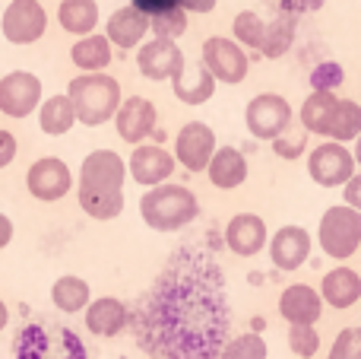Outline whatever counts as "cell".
<instances>
[{"label": "cell", "mask_w": 361, "mask_h": 359, "mask_svg": "<svg viewBox=\"0 0 361 359\" xmlns=\"http://www.w3.org/2000/svg\"><path fill=\"white\" fill-rule=\"evenodd\" d=\"M178 254L133 315V337L159 359H219L228 341V302L216 267Z\"/></svg>", "instance_id": "obj_1"}, {"label": "cell", "mask_w": 361, "mask_h": 359, "mask_svg": "<svg viewBox=\"0 0 361 359\" xmlns=\"http://www.w3.org/2000/svg\"><path fill=\"white\" fill-rule=\"evenodd\" d=\"M326 359H361V328H343Z\"/></svg>", "instance_id": "obj_35"}, {"label": "cell", "mask_w": 361, "mask_h": 359, "mask_svg": "<svg viewBox=\"0 0 361 359\" xmlns=\"http://www.w3.org/2000/svg\"><path fill=\"white\" fill-rule=\"evenodd\" d=\"M111 48L114 45L108 42V35L89 32V35H80V42L70 48V61L82 73H99V70H108V64H111V57H114Z\"/></svg>", "instance_id": "obj_24"}, {"label": "cell", "mask_w": 361, "mask_h": 359, "mask_svg": "<svg viewBox=\"0 0 361 359\" xmlns=\"http://www.w3.org/2000/svg\"><path fill=\"white\" fill-rule=\"evenodd\" d=\"M279 315L288 324H317L324 315V299L314 286L292 283L279 293Z\"/></svg>", "instance_id": "obj_19"}, {"label": "cell", "mask_w": 361, "mask_h": 359, "mask_svg": "<svg viewBox=\"0 0 361 359\" xmlns=\"http://www.w3.org/2000/svg\"><path fill=\"white\" fill-rule=\"evenodd\" d=\"M140 216L152 233H178L200 216V201L184 184H152L140 197Z\"/></svg>", "instance_id": "obj_3"}, {"label": "cell", "mask_w": 361, "mask_h": 359, "mask_svg": "<svg viewBox=\"0 0 361 359\" xmlns=\"http://www.w3.org/2000/svg\"><path fill=\"white\" fill-rule=\"evenodd\" d=\"M6 324H10V309H6V302L0 299V334L6 331Z\"/></svg>", "instance_id": "obj_45"}, {"label": "cell", "mask_w": 361, "mask_h": 359, "mask_svg": "<svg viewBox=\"0 0 361 359\" xmlns=\"http://www.w3.org/2000/svg\"><path fill=\"white\" fill-rule=\"evenodd\" d=\"M149 32L159 38H178L187 32V10L184 6H171V10L152 13L149 16Z\"/></svg>", "instance_id": "obj_33"}, {"label": "cell", "mask_w": 361, "mask_h": 359, "mask_svg": "<svg viewBox=\"0 0 361 359\" xmlns=\"http://www.w3.org/2000/svg\"><path fill=\"white\" fill-rule=\"evenodd\" d=\"M343 194H345V204H349V207L361 210V172H355V175L343 184Z\"/></svg>", "instance_id": "obj_40"}, {"label": "cell", "mask_w": 361, "mask_h": 359, "mask_svg": "<svg viewBox=\"0 0 361 359\" xmlns=\"http://www.w3.org/2000/svg\"><path fill=\"white\" fill-rule=\"evenodd\" d=\"M352 143H355V150H352V156H355V165H361V134L352 140Z\"/></svg>", "instance_id": "obj_46"}, {"label": "cell", "mask_w": 361, "mask_h": 359, "mask_svg": "<svg viewBox=\"0 0 361 359\" xmlns=\"http://www.w3.org/2000/svg\"><path fill=\"white\" fill-rule=\"evenodd\" d=\"M320 299H324L330 309H339V312L358 305L361 302V273L345 264H336L320 280Z\"/></svg>", "instance_id": "obj_20"}, {"label": "cell", "mask_w": 361, "mask_h": 359, "mask_svg": "<svg viewBox=\"0 0 361 359\" xmlns=\"http://www.w3.org/2000/svg\"><path fill=\"white\" fill-rule=\"evenodd\" d=\"M216 153V131L203 121H187L175 137V159L187 172H206Z\"/></svg>", "instance_id": "obj_14"}, {"label": "cell", "mask_w": 361, "mask_h": 359, "mask_svg": "<svg viewBox=\"0 0 361 359\" xmlns=\"http://www.w3.org/2000/svg\"><path fill=\"white\" fill-rule=\"evenodd\" d=\"M187 57L184 51L178 48L175 38H149V42L140 45L137 51V70L152 83H162V80H175V76L184 70Z\"/></svg>", "instance_id": "obj_12"}, {"label": "cell", "mask_w": 361, "mask_h": 359, "mask_svg": "<svg viewBox=\"0 0 361 359\" xmlns=\"http://www.w3.org/2000/svg\"><path fill=\"white\" fill-rule=\"evenodd\" d=\"M267 356H269L267 341H263L260 334H254V331L225 341L222 353H219V359H267Z\"/></svg>", "instance_id": "obj_32"}, {"label": "cell", "mask_w": 361, "mask_h": 359, "mask_svg": "<svg viewBox=\"0 0 361 359\" xmlns=\"http://www.w3.org/2000/svg\"><path fill=\"white\" fill-rule=\"evenodd\" d=\"M317 245L326 258L339 261V264L352 258L361 245V210L349 207V204L326 207L317 226Z\"/></svg>", "instance_id": "obj_5"}, {"label": "cell", "mask_w": 361, "mask_h": 359, "mask_svg": "<svg viewBox=\"0 0 361 359\" xmlns=\"http://www.w3.org/2000/svg\"><path fill=\"white\" fill-rule=\"evenodd\" d=\"M67 95L76 108V121L86 127H99L105 121H111L121 99H124L121 95V83L114 76H108L105 70L73 76L67 86Z\"/></svg>", "instance_id": "obj_4"}, {"label": "cell", "mask_w": 361, "mask_h": 359, "mask_svg": "<svg viewBox=\"0 0 361 359\" xmlns=\"http://www.w3.org/2000/svg\"><path fill=\"white\" fill-rule=\"evenodd\" d=\"M311 83H314V89H330V86H336V83H343V67H339V64H333V61L320 64V67L311 73ZM330 93H333V89H330Z\"/></svg>", "instance_id": "obj_38"}, {"label": "cell", "mask_w": 361, "mask_h": 359, "mask_svg": "<svg viewBox=\"0 0 361 359\" xmlns=\"http://www.w3.org/2000/svg\"><path fill=\"white\" fill-rule=\"evenodd\" d=\"M57 23L70 35H89L99 29V4L95 0H61Z\"/></svg>", "instance_id": "obj_27"}, {"label": "cell", "mask_w": 361, "mask_h": 359, "mask_svg": "<svg viewBox=\"0 0 361 359\" xmlns=\"http://www.w3.org/2000/svg\"><path fill=\"white\" fill-rule=\"evenodd\" d=\"M105 35H108V42L121 51L140 48V45L146 42V35H149V16H146L143 10H137L133 4H127L108 16Z\"/></svg>", "instance_id": "obj_18"}, {"label": "cell", "mask_w": 361, "mask_h": 359, "mask_svg": "<svg viewBox=\"0 0 361 359\" xmlns=\"http://www.w3.org/2000/svg\"><path fill=\"white\" fill-rule=\"evenodd\" d=\"M336 102L339 99L330 93V89H314V93L305 99L301 112H298L301 127H305L307 134H320V137H326V134H330L333 112H336Z\"/></svg>", "instance_id": "obj_26"}, {"label": "cell", "mask_w": 361, "mask_h": 359, "mask_svg": "<svg viewBox=\"0 0 361 359\" xmlns=\"http://www.w3.org/2000/svg\"><path fill=\"white\" fill-rule=\"evenodd\" d=\"M73 124H76V108L67 93L42 99V105H38V127L48 137H63L67 131H73Z\"/></svg>", "instance_id": "obj_25"}, {"label": "cell", "mask_w": 361, "mask_h": 359, "mask_svg": "<svg viewBox=\"0 0 361 359\" xmlns=\"http://www.w3.org/2000/svg\"><path fill=\"white\" fill-rule=\"evenodd\" d=\"M267 239H269V229L263 223V216H257V213H235L228 220V226H225V245L238 258L260 254Z\"/></svg>", "instance_id": "obj_17"}, {"label": "cell", "mask_w": 361, "mask_h": 359, "mask_svg": "<svg viewBox=\"0 0 361 359\" xmlns=\"http://www.w3.org/2000/svg\"><path fill=\"white\" fill-rule=\"evenodd\" d=\"M82 312H86V331L95 337H118L130 324V309L114 296L92 299Z\"/></svg>", "instance_id": "obj_21"}, {"label": "cell", "mask_w": 361, "mask_h": 359, "mask_svg": "<svg viewBox=\"0 0 361 359\" xmlns=\"http://www.w3.org/2000/svg\"><path fill=\"white\" fill-rule=\"evenodd\" d=\"M16 153H19L16 137H13L10 131H0V169H6V165L16 159Z\"/></svg>", "instance_id": "obj_39"}, {"label": "cell", "mask_w": 361, "mask_h": 359, "mask_svg": "<svg viewBox=\"0 0 361 359\" xmlns=\"http://www.w3.org/2000/svg\"><path fill=\"white\" fill-rule=\"evenodd\" d=\"M292 42H295V13L286 10L279 19L267 23V35H263V45L257 51L263 57H282L292 48Z\"/></svg>", "instance_id": "obj_29"}, {"label": "cell", "mask_w": 361, "mask_h": 359, "mask_svg": "<svg viewBox=\"0 0 361 359\" xmlns=\"http://www.w3.org/2000/svg\"><path fill=\"white\" fill-rule=\"evenodd\" d=\"M156 121H159V112L149 99L143 95H130V99H121L118 112H114V127H118V137L124 143L137 146L143 143L146 137L156 134Z\"/></svg>", "instance_id": "obj_15"}, {"label": "cell", "mask_w": 361, "mask_h": 359, "mask_svg": "<svg viewBox=\"0 0 361 359\" xmlns=\"http://www.w3.org/2000/svg\"><path fill=\"white\" fill-rule=\"evenodd\" d=\"M273 150H276V156H282V159H295V156H301V153L307 150V131H282L279 137L273 140Z\"/></svg>", "instance_id": "obj_37"}, {"label": "cell", "mask_w": 361, "mask_h": 359, "mask_svg": "<svg viewBox=\"0 0 361 359\" xmlns=\"http://www.w3.org/2000/svg\"><path fill=\"white\" fill-rule=\"evenodd\" d=\"M361 134V105L352 99H339L336 102V112H333L330 121V140H339V143H352Z\"/></svg>", "instance_id": "obj_30"}, {"label": "cell", "mask_w": 361, "mask_h": 359, "mask_svg": "<svg viewBox=\"0 0 361 359\" xmlns=\"http://www.w3.org/2000/svg\"><path fill=\"white\" fill-rule=\"evenodd\" d=\"M358 305H361V302H358ZM358 312H361V309H358Z\"/></svg>", "instance_id": "obj_48"}, {"label": "cell", "mask_w": 361, "mask_h": 359, "mask_svg": "<svg viewBox=\"0 0 361 359\" xmlns=\"http://www.w3.org/2000/svg\"><path fill=\"white\" fill-rule=\"evenodd\" d=\"M0 32L10 45H35L48 32V13L38 0H10L0 19Z\"/></svg>", "instance_id": "obj_10"}, {"label": "cell", "mask_w": 361, "mask_h": 359, "mask_svg": "<svg viewBox=\"0 0 361 359\" xmlns=\"http://www.w3.org/2000/svg\"><path fill=\"white\" fill-rule=\"evenodd\" d=\"M231 32H235V42L241 45V48L257 51L263 45V35H267V23H263L254 10H241L235 16V23H231Z\"/></svg>", "instance_id": "obj_31"}, {"label": "cell", "mask_w": 361, "mask_h": 359, "mask_svg": "<svg viewBox=\"0 0 361 359\" xmlns=\"http://www.w3.org/2000/svg\"><path fill=\"white\" fill-rule=\"evenodd\" d=\"M326 0H286V10H292L295 16L298 13H307V10H320Z\"/></svg>", "instance_id": "obj_42"}, {"label": "cell", "mask_w": 361, "mask_h": 359, "mask_svg": "<svg viewBox=\"0 0 361 359\" xmlns=\"http://www.w3.org/2000/svg\"><path fill=\"white\" fill-rule=\"evenodd\" d=\"M175 165H178L175 153H169L162 143H146L143 140V143L133 146L130 159H127V175L137 184H143V188H152V184L169 182Z\"/></svg>", "instance_id": "obj_13"}, {"label": "cell", "mask_w": 361, "mask_h": 359, "mask_svg": "<svg viewBox=\"0 0 361 359\" xmlns=\"http://www.w3.org/2000/svg\"><path fill=\"white\" fill-rule=\"evenodd\" d=\"M42 105V80L29 70H10L0 80V114L6 118H29Z\"/></svg>", "instance_id": "obj_11"}, {"label": "cell", "mask_w": 361, "mask_h": 359, "mask_svg": "<svg viewBox=\"0 0 361 359\" xmlns=\"http://www.w3.org/2000/svg\"><path fill=\"white\" fill-rule=\"evenodd\" d=\"M200 61L206 64V70H209L219 83H231V86H235V83H244V76H247V70H250L247 51H244L235 38H225V35L206 38Z\"/></svg>", "instance_id": "obj_8"}, {"label": "cell", "mask_w": 361, "mask_h": 359, "mask_svg": "<svg viewBox=\"0 0 361 359\" xmlns=\"http://www.w3.org/2000/svg\"><path fill=\"white\" fill-rule=\"evenodd\" d=\"M70 188H73V172L57 156L35 159V163L29 165V172H25V191L42 204L61 201V197L70 194Z\"/></svg>", "instance_id": "obj_9"}, {"label": "cell", "mask_w": 361, "mask_h": 359, "mask_svg": "<svg viewBox=\"0 0 361 359\" xmlns=\"http://www.w3.org/2000/svg\"><path fill=\"white\" fill-rule=\"evenodd\" d=\"M288 350L298 359L317 356V350H320L317 328H314V324H292V331H288Z\"/></svg>", "instance_id": "obj_34"}, {"label": "cell", "mask_w": 361, "mask_h": 359, "mask_svg": "<svg viewBox=\"0 0 361 359\" xmlns=\"http://www.w3.org/2000/svg\"><path fill=\"white\" fill-rule=\"evenodd\" d=\"M311 248H314V239L305 226H282L279 233L269 239V261H273L279 271L295 273L307 264Z\"/></svg>", "instance_id": "obj_16"}, {"label": "cell", "mask_w": 361, "mask_h": 359, "mask_svg": "<svg viewBox=\"0 0 361 359\" xmlns=\"http://www.w3.org/2000/svg\"><path fill=\"white\" fill-rule=\"evenodd\" d=\"M206 175H209L212 188L235 191L247 182V159L238 146H216L209 165H206Z\"/></svg>", "instance_id": "obj_22"}, {"label": "cell", "mask_w": 361, "mask_h": 359, "mask_svg": "<svg viewBox=\"0 0 361 359\" xmlns=\"http://www.w3.org/2000/svg\"><path fill=\"white\" fill-rule=\"evenodd\" d=\"M51 302H54V309L67 312V315H76V312H82L92 302V290H89V283L82 277L63 273V277H57L54 286H51Z\"/></svg>", "instance_id": "obj_28"}, {"label": "cell", "mask_w": 361, "mask_h": 359, "mask_svg": "<svg viewBox=\"0 0 361 359\" xmlns=\"http://www.w3.org/2000/svg\"><path fill=\"white\" fill-rule=\"evenodd\" d=\"M124 182L127 163L114 150H92L80 165L76 201L82 213L99 223L118 220L124 213Z\"/></svg>", "instance_id": "obj_2"}, {"label": "cell", "mask_w": 361, "mask_h": 359, "mask_svg": "<svg viewBox=\"0 0 361 359\" xmlns=\"http://www.w3.org/2000/svg\"><path fill=\"white\" fill-rule=\"evenodd\" d=\"M48 353V341L38 328H29V331H19L16 337V359H44Z\"/></svg>", "instance_id": "obj_36"}, {"label": "cell", "mask_w": 361, "mask_h": 359, "mask_svg": "<svg viewBox=\"0 0 361 359\" xmlns=\"http://www.w3.org/2000/svg\"><path fill=\"white\" fill-rule=\"evenodd\" d=\"M137 10H143L146 16L152 13H162V10H171V6H180V0H130Z\"/></svg>", "instance_id": "obj_41"}, {"label": "cell", "mask_w": 361, "mask_h": 359, "mask_svg": "<svg viewBox=\"0 0 361 359\" xmlns=\"http://www.w3.org/2000/svg\"><path fill=\"white\" fill-rule=\"evenodd\" d=\"M13 233H16V226H13V220L6 213H0V248H6L13 242Z\"/></svg>", "instance_id": "obj_44"}, {"label": "cell", "mask_w": 361, "mask_h": 359, "mask_svg": "<svg viewBox=\"0 0 361 359\" xmlns=\"http://www.w3.org/2000/svg\"><path fill=\"white\" fill-rule=\"evenodd\" d=\"M307 156V175L314 178V184L320 188H339L355 175V156L345 143L339 140H326V143L314 146Z\"/></svg>", "instance_id": "obj_7"}, {"label": "cell", "mask_w": 361, "mask_h": 359, "mask_svg": "<svg viewBox=\"0 0 361 359\" xmlns=\"http://www.w3.org/2000/svg\"><path fill=\"white\" fill-rule=\"evenodd\" d=\"M216 76L206 70V64H184V70L171 80V89H175V99L184 102V105H203L216 95Z\"/></svg>", "instance_id": "obj_23"}, {"label": "cell", "mask_w": 361, "mask_h": 359, "mask_svg": "<svg viewBox=\"0 0 361 359\" xmlns=\"http://www.w3.org/2000/svg\"><path fill=\"white\" fill-rule=\"evenodd\" d=\"M216 4L219 0H180V6H184L187 13H212Z\"/></svg>", "instance_id": "obj_43"}, {"label": "cell", "mask_w": 361, "mask_h": 359, "mask_svg": "<svg viewBox=\"0 0 361 359\" xmlns=\"http://www.w3.org/2000/svg\"><path fill=\"white\" fill-rule=\"evenodd\" d=\"M146 359H159V356H146Z\"/></svg>", "instance_id": "obj_47"}, {"label": "cell", "mask_w": 361, "mask_h": 359, "mask_svg": "<svg viewBox=\"0 0 361 359\" xmlns=\"http://www.w3.org/2000/svg\"><path fill=\"white\" fill-rule=\"evenodd\" d=\"M292 118H295L292 105H288V99L279 93H260L244 108V124H247V131L254 134L257 140H269V143H273L282 131L292 127Z\"/></svg>", "instance_id": "obj_6"}]
</instances>
